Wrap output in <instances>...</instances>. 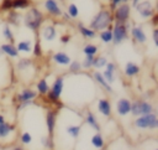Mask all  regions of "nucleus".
Wrapping results in <instances>:
<instances>
[{"instance_id": "nucleus-1", "label": "nucleus", "mask_w": 158, "mask_h": 150, "mask_svg": "<svg viewBox=\"0 0 158 150\" xmlns=\"http://www.w3.org/2000/svg\"><path fill=\"white\" fill-rule=\"evenodd\" d=\"M22 22L28 30H31V31L37 33L40 31L41 26L44 22V14L42 12L41 9H38L37 6L32 5L22 15Z\"/></svg>"}, {"instance_id": "nucleus-2", "label": "nucleus", "mask_w": 158, "mask_h": 150, "mask_svg": "<svg viewBox=\"0 0 158 150\" xmlns=\"http://www.w3.org/2000/svg\"><path fill=\"white\" fill-rule=\"evenodd\" d=\"M114 22L112 19V11L109 7H101L90 20L89 22V27L93 29L95 32H99L101 30L107 29L109 26H111Z\"/></svg>"}, {"instance_id": "nucleus-3", "label": "nucleus", "mask_w": 158, "mask_h": 150, "mask_svg": "<svg viewBox=\"0 0 158 150\" xmlns=\"http://www.w3.org/2000/svg\"><path fill=\"white\" fill-rule=\"evenodd\" d=\"M133 125L137 129H149V130H156L158 128V117L157 114L153 113H148L144 115H139L136 117V119L133 120Z\"/></svg>"}, {"instance_id": "nucleus-4", "label": "nucleus", "mask_w": 158, "mask_h": 150, "mask_svg": "<svg viewBox=\"0 0 158 150\" xmlns=\"http://www.w3.org/2000/svg\"><path fill=\"white\" fill-rule=\"evenodd\" d=\"M111 32H112V42L115 46L121 45L123 41L128 38V25L127 24H120V22H112L111 25Z\"/></svg>"}, {"instance_id": "nucleus-5", "label": "nucleus", "mask_w": 158, "mask_h": 150, "mask_svg": "<svg viewBox=\"0 0 158 150\" xmlns=\"http://www.w3.org/2000/svg\"><path fill=\"white\" fill-rule=\"evenodd\" d=\"M131 11H132V6L130 5V2H122V4L117 5L112 10L114 22L127 24L128 20H130V17H131Z\"/></svg>"}, {"instance_id": "nucleus-6", "label": "nucleus", "mask_w": 158, "mask_h": 150, "mask_svg": "<svg viewBox=\"0 0 158 150\" xmlns=\"http://www.w3.org/2000/svg\"><path fill=\"white\" fill-rule=\"evenodd\" d=\"M153 112H154V105L149 100L136 99L131 102V114L133 117H139V115H144Z\"/></svg>"}, {"instance_id": "nucleus-7", "label": "nucleus", "mask_w": 158, "mask_h": 150, "mask_svg": "<svg viewBox=\"0 0 158 150\" xmlns=\"http://www.w3.org/2000/svg\"><path fill=\"white\" fill-rule=\"evenodd\" d=\"M38 97L37 92L32 88H23L20 92H17L16 94V103L19 105V108H25L27 105H31L32 102Z\"/></svg>"}, {"instance_id": "nucleus-8", "label": "nucleus", "mask_w": 158, "mask_h": 150, "mask_svg": "<svg viewBox=\"0 0 158 150\" xmlns=\"http://www.w3.org/2000/svg\"><path fill=\"white\" fill-rule=\"evenodd\" d=\"M57 115H58V109L49 107L46 112V128H47V135L54 139V130H56V124H57Z\"/></svg>"}, {"instance_id": "nucleus-9", "label": "nucleus", "mask_w": 158, "mask_h": 150, "mask_svg": "<svg viewBox=\"0 0 158 150\" xmlns=\"http://www.w3.org/2000/svg\"><path fill=\"white\" fill-rule=\"evenodd\" d=\"M135 9L142 19H151L156 14V7L151 0H141L135 6Z\"/></svg>"}, {"instance_id": "nucleus-10", "label": "nucleus", "mask_w": 158, "mask_h": 150, "mask_svg": "<svg viewBox=\"0 0 158 150\" xmlns=\"http://www.w3.org/2000/svg\"><path fill=\"white\" fill-rule=\"evenodd\" d=\"M16 131L15 124L9 123L6 120H4L2 123H0V143H7L10 144V138L11 135H14Z\"/></svg>"}, {"instance_id": "nucleus-11", "label": "nucleus", "mask_w": 158, "mask_h": 150, "mask_svg": "<svg viewBox=\"0 0 158 150\" xmlns=\"http://www.w3.org/2000/svg\"><path fill=\"white\" fill-rule=\"evenodd\" d=\"M130 36H131L132 41L137 45L143 46L147 42V35H146V32L141 25H133L130 29Z\"/></svg>"}, {"instance_id": "nucleus-12", "label": "nucleus", "mask_w": 158, "mask_h": 150, "mask_svg": "<svg viewBox=\"0 0 158 150\" xmlns=\"http://www.w3.org/2000/svg\"><path fill=\"white\" fill-rule=\"evenodd\" d=\"M131 99L128 98H118L115 104V112L120 117H127L131 114Z\"/></svg>"}, {"instance_id": "nucleus-13", "label": "nucleus", "mask_w": 158, "mask_h": 150, "mask_svg": "<svg viewBox=\"0 0 158 150\" xmlns=\"http://www.w3.org/2000/svg\"><path fill=\"white\" fill-rule=\"evenodd\" d=\"M43 7H44L46 12L52 17H60L62 14H63V10L59 6L57 0H44L43 1Z\"/></svg>"}, {"instance_id": "nucleus-14", "label": "nucleus", "mask_w": 158, "mask_h": 150, "mask_svg": "<svg viewBox=\"0 0 158 150\" xmlns=\"http://www.w3.org/2000/svg\"><path fill=\"white\" fill-rule=\"evenodd\" d=\"M96 109L105 118H110L112 114V105L109 98H100L96 103Z\"/></svg>"}, {"instance_id": "nucleus-15", "label": "nucleus", "mask_w": 158, "mask_h": 150, "mask_svg": "<svg viewBox=\"0 0 158 150\" xmlns=\"http://www.w3.org/2000/svg\"><path fill=\"white\" fill-rule=\"evenodd\" d=\"M41 36L44 41L47 42H51V41H54L56 37H57V29L53 24H46V25H42L41 26Z\"/></svg>"}, {"instance_id": "nucleus-16", "label": "nucleus", "mask_w": 158, "mask_h": 150, "mask_svg": "<svg viewBox=\"0 0 158 150\" xmlns=\"http://www.w3.org/2000/svg\"><path fill=\"white\" fill-rule=\"evenodd\" d=\"M101 73H102L104 78L106 79V82L109 84H112L115 82V79H116V64L114 62L109 61L106 63V66L104 67V71Z\"/></svg>"}, {"instance_id": "nucleus-17", "label": "nucleus", "mask_w": 158, "mask_h": 150, "mask_svg": "<svg viewBox=\"0 0 158 150\" xmlns=\"http://www.w3.org/2000/svg\"><path fill=\"white\" fill-rule=\"evenodd\" d=\"M84 121L91 128L94 129L95 131H100V124H99V120L96 118V115L94 114L93 110L90 109H86L85 113H84Z\"/></svg>"}, {"instance_id": "nucleus-18", "label": "nucleus", "mask_w": 158, "mask_h": 150, "mask_svg": "<svg viewBox=\"0 0 158 150\" xmlns=\"http://www.w3.org/2000/svg\"><path fill=\"white\" fill-rule=\"evenodd\" d=\"M93 78H94V81H95L102 89H105L107 93H114V88H112V86L109 84V83L106 82V79L104 78V76H102V73H101L100 71L95 69V71L93 72Z\"/></svg>"}, {"instance_id": "nucleus-19", "label": "nucleus", "mask_w": 158, "mask_h": 150, "mask_svg": "<svg viewBox=\"0 0 158 150\" xmlns=\"http://www.w3.org/2000/svg\"><path fill=\"white\" fill-rule=\"evenodd\" d=\"M141 72V68L137 63L132 62V61H127L123 66V74L127 77V78H132V77H136L138 76V73Z\"/></svg>"}, {"instance_id": "nucleus-20", "label": "nucleus", "mask_w": 158, "mask_h": 150, "mask_svg": "<svg viewBox=\"0 0 158 150\" xmlns=\"http://www.w3.org/2000/svg\"><path fill=\"white\" fill-rule=\"evenodd\" d=\"M0 51H1V53L6 55L10 58H17L19 55H20L17 48H16V46H15V43H10V42L1 43L0 45Z\"/></svg>"}, {"instance_id": "nucleus-21", "label": "nucleus", "mask_w": 158, "mask_h": 150, "mask_svg": "<svg viewBox=\"0 0 158 150\" xmlns=\"http://www.w3.org/2000/svg\"><path fill=\"white\" fill-rule=\"evenodd\" d=\"M52 61L58 64V66H68L69 62L72 61V58L69 57V55H67L63 51H57L52 55Z\"/></svg>"}, {"instance_id": "nucleus-22", "label": "nucleus", "mask_w": 158, "mask_h": 150, "mask_svg": "<svg viewBox=\"0 0 158 150\" xmlns=\"http://www.w3.org/2000/svg\"><path fill=\"white\" fill-rule=\"evenodd\" d=\"M22 20V15L16 11V10H10L6 12V17H5V21L7 25L10 26H19L20 22Z\"/></svg>"}, {"instance_id": "nucleus-23", "label": "nucleus", "mask_w": 158, "mask_h": 150, "mask_svg": "<svg viewBox=\"0 0 158 150\" xmlns=\"http://www.w3.org/2000/svg\"><path fill=\"white\" fill-rule=\"evenodd\" d=\"M77 29H78L79 33H80L84 38H86V40H93V38L96 37V32H95L93 29H90L89 26L84 25L83 22H78V24H77Z\"/></svg>"}, {"instance_id": "nucleus-24", "label": "nucleus", "mask_w": 158, "mask_h": 150, "mask_svg": "<svg viewBox=\"0 0 158 150\" xmlns=\"http://www.w3.org/2000/svg\"><path fill=\"white\" fill-rule=\"evenodd\" d=\"M16 48L19 51V53H31L32 51V46H33V42L31 40H20L16 42Z\"/></svg>"}, {"instance_id": "nucleus-25", "label": "nucleus", "mask_w": 158, "mask_h": 150, "mask_svg": "<svg viewBox=\"0 0 158 150\" xmlns=\"http://www.w3.org/2000/svg\"><path fill=\"white\" fill-rule=\"evenodd\" d=\"M49 90V84L47 82L46 78H40L37 82H36V92L38 95L43 97L47 94V92Z\"/></svg>"}, {"instance_id": "nucleus-26", "label": "nucleus", "mask_w": 158, "mask_h": 150, "mask_svg": "<svg viewBox=\"0 0 158 150\" xmlns=\"http://www.w3.org/2000/svg\"><path fill=\"white\" fill-rule=\"evenodd\" d=\"M65 131L67 134L72 138V139H77L80 135L81 131V124H68L65 126Z\"/></svg>"}, {"instance_id": "nucleus-27", "label": "nucleus", "mask_w": 158, "mask_h": 150, "mask_svg": "<svg viewBox=\"0 0 158 150\" xmlns=\"http://www.w3.org/2000/svg\"><path fill=\"white\" fill-rule=\"evenodd\" d=\"M90 143H91V145H93L95 149H102V148L105 146V139H104V136L101 135L100 131H96V133L91 136Z\"/></svg>"}, {"instance_id": "nucleus-28", "label": "nucleus", "mask_w": 158, "mask_h": 150, "mask_svg": "<svg viewBox=\"0 0 158 150\" xmlns=\"http://www.w3.org/2000/svg\"><path fill=\"white\" fill-rule=\"evenodd\" d=\"M32 5H33L32 0H12V10H16V11L27 10Z\"/></svg>"}, {"instance_id": "nucleus-29", "label": "nucleus", "mask_w": 158, "mask_h": 150, "mask_svg": "<svg viewBox=\"0 0 158 150\" xmlns=\"http://www.w3.org/2000/svg\"><path fill=\"white\" fill-rule=\"evenodd\" d=\"M99 38L102 43L105 45H109L112 42V32H111V26H109L107 29L105 30H101L99 31Z\"/></svg>"}, {"instance_id": "nucleus-30", "label": "nucleus", "mask_w": 158, "mask_h": 150, "mask_svg": "<svg viewBox=\"0 0 158 150\" xmlns=\"http://www.w3.org/2000/svg\"><path fill=\"white\" fill-rule=\"evenodd\" d=\"M32 56L35 58H41L43 56V50H42V43H41V40L38 36H36V40L33 42V46H32V51H31Z\"/></svg>"}, {"instance_id": "nucleus-31", "label": "nucleus", "mask_w": 158, "mask_h": 150, "mask_svg": "<svg viewBox=\"0 0 158 150\" xmlns=\"http://www.w3.org/2000/svg\"><path fill=\"white\" fill-rule=\"evenodd\" d=\"M2 37L7 41V42H10V43H14L15 42V35H14V31H12V29H11V26L10 25H7V24H5L4 26H2Z\"/></svg>"}, {"instance_id": "nucleus-32", "label": "nucleus", "mask_w": 158, "mask_h": 150, "mask_svg": "<svg viewBox=\"0 0 158 150\" xmlns=\"http://www.w3.org/2000/svg\"><path fill=\"white\" fill-rule=\"evenodd\" d=\"M109 61H107V58L105 57V56H102V55H99V56H95L94 57V63H93V68H95V69H98V71H100V69H102L105 66H106V63H107Z\"/></svg>"}, {"instance_id": "nucleus-33", "label": "nucleus", "mask_w": 158, "mask_h": 150, "mask_svg": "<svg viewBox=\"0 0 158 150\" xmlns=\"http://www.w3.org/2000/svg\"><path fill=\"white\" fill-rule=\"evenodd\" d=\"M99 52V47L95 45V43H86L84 47H83V53L85 56H96Z\"/></svg>"}, {"instance_id": "nucleus-34", "label": "nucleus", "mask_w": 158, "mask_h": 150, "mask_svg": "<svg viewBox=\"0 0 158 150\" xmlns=\"http://www.w3.org/2000/svg\"><path fill=\"white\" fill-rule=\"evenodd\" d=\"M81 62H79L78 60H74V61H70L69 64H68V71L69 73L72 74H78L81 72Z\"/></svg>"}, {"instance_id": "nucleus-35", "label": "nucleus", "mask_w": 158, "mask_h": 150, "mask_svg": "<svg viewBox=\"0 0 158 150\" xmlns=\"http://www.w3.org/2000/svg\"><path fill=\"white\" fill-rule=\"evenodd\" d=\"M70 19H77L79 16V7L77 6V4L70 2L67 5V11H65Z\"/></svg>"}, {"instance_id": "nucleus-36", "label": "nucleus", "mask_w": 158, "mask_h": 150, "mask_svg": "<svg viewBox=\"0 0 158 150\" xmlns=\"http://www.w3.org/2000/svg\"><path fill=\"white\" fill-rule=\"evenodd\" d=\"M40 143L44 149H51L52 150L53 146H54V139L48 136V135H42L41 139H40Z\"/></svg>"}, {"instance_id": "nucleus-37", "label": "nucleus", "mask_w": 158, "mask_h": 150, "mask_svg": "<svg viewBox=\"0 0 158 150\" xmlns=\"http://www.w3.org/2000/svg\"><path fill=\"white\" fill-rule=\"evenodd\" d=\"M94 57L95 56H85L83 62H81V68L84 69H91L93 68V63H94Z\"/></svg>"}, {"instance_id": "nucleus-38", "label": "nucleus", "mask_w": 158, "mask_h": 150, "mask_svg": "<svg viewBox=\"0 0 158 150\" xmlns=\"http://www.w3.org/2000/svg\"><path fill=\"white\" fill-rule=\"evenodd\" d=\"M10 10H12V0H1L0 11L1 12H7Z\"/></svg>"}, {"instance_id": "nucleus-39", "label": "nucleus", "mask_w": 158, "mask_h": 150, "mask_svg": "<svg viewBox=\"0 0 158 150\" xmlns=\"http://www.w3.org/2000/svg\"><path fill=\"white\" fill-rule=\"evenodd\" d=\"M20 141L21 144L23 145H28L32 143V135L28 133V131H23L21 135H20Z\"/></svg>"}, {"instance_id": "nucleus-40", "label": "nucleus", "mask_w": 158, "mask_h": 150, "mask_svg": "<svg viewBox=\"0 0 158 150\" xmlns=\"http://www.w3.org/2000/svg\"><path fill=\"white\" fill-rule=\"evenodd\" d=\"M110 1V4H109V9L112 11L117 5H120V4H122V2H128V0H109Z\"/></svg>"}, {"instance_id": "nucleus-41", "label": "nucleus", "mask_w": 158, "mask_h": 150, "mask_svg": "<svg viewBox=\"0 0 158 150\" xmlns=\"http://www.w3.org/2000/svg\"><path fill=\"white\" fill-rule=\"evenodd\" d=\"M70 40H72V36H70L69 33H63V35L59 36V41H60L63 45H67L68 42H70Z\"/></svg>"}, {"instance_id": "nucleus-42", "label": "nucleus", "mask_w": 158, "mask_h": 150, "mask_svg": "<svg viewBox=\"0 0 158 150\" xmlns=\"http://www.w3.org/2000/svg\"><path fill=\"white\" fill-rule=\"evenodd\" d=\"M152 40H153L154 46L158 47V29H157V27H153V31H152Z\"/></svg>"}, {"instance_id": "nucleus-43", "label": "nucleus", "mask_w": 158, "mask_h": 150, "mask_svg": "<svg viewBox=\"0 0 158 150\" xmlns=\"http://www.w3.org/2000/svg\"><path fill=\"white\" fill-rule=\"evenodd\" d=\"M151 22H152L153 27H157V22H158V14L157 12L151 17Z\"/></svg>"}, {"instance_id": "nucleus-44", "label": "nucleus", "mask_w": 158, "mask_h": 150, "mask_svg": "<svg viewBox=\"0 0 158 150\" xmlns=\"http://www.w3.org/2000/svg\"><path fill=\"white\" fill-rule=\"evenodd\" d=\"M9 150H25L22 146H20V145H15V146H12V148H10Z\"/></svg>"}, {"instance_id": "nucleus-45", "label": "nucleus", "mask_w": 158, "mask_h": 150, "mask_svg": "<svg viewBox=\"0 0 158 150\" xmlns=\"http://www.w3.org/2000/svg\"><path fill=\"white\" fill-rule=\"evenodd\" d=\"M139 1H141V0H131V4H130V5H131L132 7H135V6H136V5H137Z\"/></svg>"}, {"instance_id": "nucleus-46", "label": "nucleus", "mask_w": 158, "mask_h": 150, "mask_svg": "<svg viewBox=\"0 0 158 150\" xmlns=\"http://www.w3.org/2000/svg\"><path fill=\"white\" fill-rule=\"evenodd\" d=\"M4 120H5V118H4V115H2V114H0V123H2Z\"/></svg>"}, {"instance_id": "nucleus-47", "label": "nucleus", "mask_w": 158, "mask_h": 150, "mask_svg": "<svg viewBox=\"0 0 158 150\" xmlns=\"http://www.w3.org/2000/svg\"><path fill=\"white\" fill-rule=\"evenodd\" d=\"M96 150H105V149H104V148H102V149H96Z\"/></svg>"}, {"instance_id": "nucleus-48", "label": "nucleus", "mask_w": 158, "mask_h": 150, "mask_svg": "<svg viewBox=\"0 0 158 150\" xmlns=\"http://www.w3.org/2000/svg\"><path fill=\"white\" fill-rule=\"evenodd\" d=\"M1 55H2V53H1V51H0V56H1Z\"/></svg>"}, {"instance_id": "nucleus-49", "label": "nucleus", "mask_w": 158, "mask_h": 150, "mask_svg": "<svg viewBox=\"0 0 158 150\" xmlns=\"http://www.w3.org/2000/svg\"><path fill=\"white\" fill-rule=\"evenodd\" d=\"M154 150H158V149H154Z\"/></svg>"}, {"instance_id": "nucleus-50", "label": "nucleus", "mask_w": 158, "mask_h": 150, "mask_svg": "<svg viewBox=\"0 0 158 150\" xmlns=\"http://www.w3.org/2000/svg\"><path fill=\"white\" fill-rule=\"evenodd\" d=\"M60 1H63V0H60Z\"/></svg>"}]
</instances>
